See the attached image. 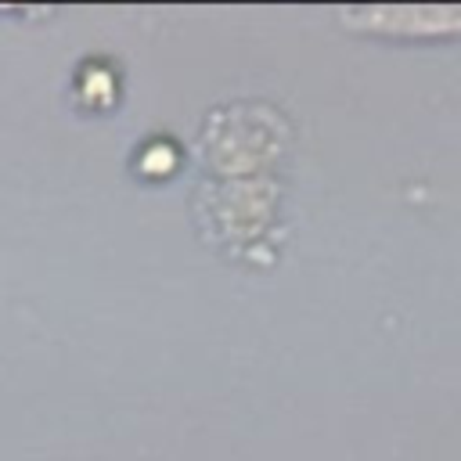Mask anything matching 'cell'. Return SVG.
I'll return each mask as SVG.
<instances>
[{
	"label": "cell",
	"mask_w": 461,
	"mask_h": 461,
	"mask_svg": "<svg viewBox=\"0 0 461 461\" xmlns=\"http://www.w3.org/2000/svg\"><path fill=\"white\" fill-rule=\"evenodd\" d=\"M292 144V126L267 101L216 104L198 126V151L205 173L216 180L270 176Z\"/></svg>",
	"instance_id": "obj_1"
},
{
	"label": "cell",
	"mask_w": 461,
	"mask_h": 461,
	"mask_svg": "<svg viewBox=\"0 0 461 461\" xmlns=\"http://www.w3.org/2000/svg\"><path fill=\"white\" fill-rule=\"evenodd\" d=\"M72 104L86 115H104L122 101V65L112 54H86L76 61L68 79Z\"/></svg>",
	"instance_id": "obj_4"
},
{
	"label": "cell",
	"mask_w": 461,
	"mask_h": 461,
	"mask_svg": "<svg viewBox=\"0 0 461 461\" xmlns=\"http://www.w3.org/2000/svg\"><path fill=\"white\" fill-rule=\"evenodd\" d=\"M342 25L382 40H436L461 36V7L443 4H403V7H349L339 14Z\"/></svg>",
	"instance_id": "obj_3"
},
{
	"label": "cell",
	"mask_w": 461,
	"mask_h": 461,
	"mask_svg": "<svg viewBox=\"0 0 461 461\" xmlns=\"http://www.w3.org/2000/svg\"><path fill=\"white\" fill-rule=\"evenodd\" d=\"M277 205H281V180L270 176H234V180H216L209 176L194 191V209L209 238L223 241L238 256L259 249L267 234L277 223Z\"/></svg>",
	"instance_id": "obj_2"
},
{
	"label": "cell",
	"mask_w": 461,
	"mask_h": 461,
	"mask_svg": "<svg viewBox=\"0 0 461 461\" xmlns=\"http://www.w3.org/2000/svg\"><path fill=\"white\" fill-rule=\"evenodd\" d=\"M180 166H184V144L169 133H151V137L137 140L133 158H130V169L140 180H155V184L169 180Z\"/></svg>",
	"instance_id": "obj_5"
}]
</instances>
